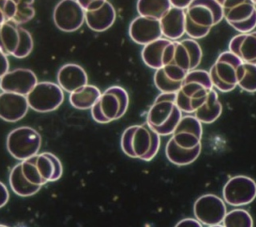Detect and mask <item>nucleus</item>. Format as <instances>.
I'll return each mask as SVG.
<instances>
[{"mask_svg":"<svg viewBox=\"0 0 256 227\" xmlns=\"http://www.w3.org/2000/svg\"><path fill=\"white\" fill-rule=\"evenodd\" d=\"M184 11L185 34L195 40L206 37L224 19L222 8L216 0H192Z\"/></svg>","mask_w":256,"mask_h":227,"instance_id":"f257e3e1","label":"nucleus"},{"mask_svg":"<svg viewBox=\"0 0 256 227\" xmlns=\"http://www.w3.org/2000/svg\"><path fill=\"white\" fill-rule=\"evenodd\" d=\"M121 148L131 158L152 160L160 148V135L147 123L126 128L121 137Z\"/></svg>","mask_w":256,"mask_h":227,"instance_id":"f03ea898","label":"nucleus"},{"mask_svg":"<svg viewBox=\"0 0 256 227\" xmlns=\"http://www.w3.org/2000/svg\"><path fill=\"white\" fill-rule=\"evenodd\" d=\"M211 88L213 84L208 71L197 68L190 70L176 92L175 101L178 108L184 113H193Z\"/></svg>","mask_w":256,"mask_h":227,"instance_id":"7ed1b4c3","label":"nucleus"},{"mask_svg":"<svg viewBox=\"0 0 256 227\" xmlns=\"http://www.w3.org/2000/svg\"><path fill=\"white\" fill-rule=\"evenodd\" d=\"M175 100L176 93L161 92L148 110L146 123L160 136L171 135L182 117Z\"/></svg>","mask_w":256,"mask_h":227,"instance_id":"20e7f679","label":"nucleus"},{"mask_svg":"<svg viewBox=\"0 0 256 227\" xmlns=\"http://www.w3.org/2000/svg\"><path fill=\"white\" fill-rule=\"evenodd\" d=\"M129 96L121 86H111L101 93L99 99L91 107L94 121L106 124L121 118L127 111Z\"/></svg>","mask_w":256,"mask_h":227,"instance_id":"39448f33","label":"nucleus"},{"mask_svg":"<svg viewBox=\"0 0 256 227\" xmlns=\"http://www.w3.org/2000/svg\"><path fill=\"white\" fill-rule=\"evenodd\" d=\"M33 38L30 32L10 20L0 26V51L7 56L25 58L33 50Z\"/></svg>","mask_w":256,"mask_h":227,"instance_id":"423d86ee","label":"nucleus"},{"mask_svg":"<svg viewBox=\"0 0 256 227\" xmlns=\"http://www.w3.org/2000/svg\"><path fill=\"white\" fill-rule=\"evenodd\" d=\"M202 49L193 38L170 41L165 51L164 65H173L188 73L198 67L202 60Z\"/></svg>","mask_w":256,"mask_h":227,"instance_id":"0eeeda50","label":"nucleus"},{"mask_svg":"<svg viewBox=\"0 0 256 227\" xmlns=\"http://www.w3.org/2000/svg\"><path fill=\"white\" fill-rule=\"evenodd\" d=\"M242 62L229 50L220 53L209 70L213 87L224 93L234 90L237 86L238 70Z\"/></svg>","mask_w":256,"mask_h":227,"instance_id":"6e6552de","label":"nucleus"},{"mask_svg":"<svg viewBox=\"0 0 256 227\" xmlns=\"http://www.w3.org/2000/svg\"><path fill=\"white\" fill-rule=\"evenodd\" d=\"M222 8L223 18L239 33L256 28V7L251 0H216Z\"/></svg>","mask_w":256,"mask_h":227,"instance_id":"1a4fd4ad","label":"nucleus"},{"mask_svg":"<svg viewBox=\"0 0 256 227\" xmlns=\"http://www.w3.org/2000/svg\"><path fill=\"white\" fill-rule=\"evenodd\" d=\"M6 147L13 158L23 161L38 154L41 148V136L32 127L20 126L8 134Z\"/></svg>","mask_w":256,"mask_h":227,"instance_id":"9d476101","label":"nucleus"},{"mask_svg":"<svg viewBox=\"0 0 256 227\" xmlns=\"http://www.w3.org/2000/svg\"><path fill=\"white\" fill-rule=\"evenodd\" d=\"M29 108L36 112L46 113L56 110L64 101V90L58 83L43 81L37 82L26 95Z\"/></svg>","mask_w":256,"mask_h":227,"instance_id":"9b49d317","label":"nucleus"},{"mask_svg":"<svg viewBox=\"0 0 256 227\" xmlns=\"http://www.w3.org/2000/svg\"><path fill=\"white\" fill-rule=\"evenodd\" d=\"M222 195L230 206H245L256 198V182L249 176L236 175L224 185Z\"/></svg>","mask_w":256,"mask_h":227,"instance_id":"f8f14e48","label":"nucleus"},{"mask_svg":"<svg viewBox=\"0 0 256 227\" xmlns=\"http://www.w3.org/2000/svg\"><path fill=\"white\" fill-rule=\"evenodd\" d=\"M195 218L205 226H219L227 212L223 199L214 194H204L194 203Z\"/></svg>","mask_w":256,"mask_h":227,"instance_id":"ddd939ff","label":"nucleus"},{"mask_svg":"<svg viewBox=\"0 0 256 227\" xmlns=\"http://www.w3.org/2000/svg\"><path fill=\"white\" fill-rule=\"evenodd\" d=\"M53 21L63 32H74L85 22V10L76 0H60L53 11Z\"/></svg>","mask_w":256,"mask_h":227,"instance_id":"4468645a","label":"nucleus"},{"mask_svg":"<svg viewBox=\"0 0 256 227\" xmlns=\"http://www.w3.org/2000/svg\"><path fill=\"white\" fill-rule=\"evenodd\" d=\"M202 133V123L194 115H185L176 125L171 139L181 148L193 149L201 145Z\"/></svg>","mask_w":256,"mask_h":227,"instance_id":"2eb2a0df","label":"nucleus"},{"mask_svg":"<svg viewBox=\"0 0 256 227\" xmlns=\"http://www.w3.org/2000/svg\"><path fill=\"white\" fill-rule=\"evenodd\" d=\"M21 169L24 177L30 183L39 186L50 182L54 171L53 163L45 152L21 161Z\"/></svg>","mask_w":256,"mask_h":227,"instance_id":"dca6fc26","label":"nucleus"},{"mask_svg":"<svg viewBox=\"0 0 256 227\" xmlns=\"http://www.w3.org/2000/svg\"><path fill=\"white\" fill-rule=\"evenodd\" d=\"M37 82V76L32 70L17 68L6 72L0 78V90L26 96Z\"/></svg>","mask_w":256,"mask_h":227,"instance_id":"f3484780","label":"nucleus"},{"mask_svg":"<svg viewBox=\"0 0 256 227\" xmlns=\"http://www.w3.org/2000/svg\"><path fill=\"white\" fill-rule=\"evenodd\" d=\"M128 33L131 40L141 46L162 37L159 20L141 15L131 21Z\"/></svg>","mask_w":256,"mask_h":227,"instance_id":"a211bd4d","label":"nucleus"},{"mask_svg":"<svg viewBox=\"0 0 256 227\" xmlns=\"http://www.w3.org/2000/svg\"><path fill=\"white\" fill-rule=\"evenodd\" d=\"M29 109L25 95L12 92L0 93V118L7 122H16L24 118Z\"/></svg>","mask_w":256,"mask_h":227,"instance_id":"6ab92c4d","label":"nucleus"},{"mask_svg":"<svg viewBox=\"0 0 256 227\" xmlns=\"http://www.w3.org/2000/svg\"><path fill=\"white\" fill-rule=\"evenodd\" d=\"M162 36L174 41L185 34V11L171 6L159 19Z\"/></svg>","mask_w":256,"mask_h":227,"instance_id":"aec40b11","label":"nucleus"},{"mask_svg":"<svg viewBox=\"0 0 256 227\" xmlns=\"http://www.w3.org/2000/svg\"><path fill=\"white\" fill-rule=\"evenodd\" d=\"M116 20L114 6L107 0L99 7L85 11V23L94 32L108 30Z\"/></svg>","mask_w":256,"mask_h":227,"instance_id":"412c9836","label":"nucleus"},{"mask_svg":"<svg viewBox=\"0 0 256 227\" xmlns=\"http://www.w3.org/2000/svg\"><path fill=\"white\" fill-rule=\"evenodd\" d=\"M57 83L66 92H73L88 83V76L83 67L75 63H67L57 72Z\"/></svg>","mask_w":256,"mask_h":227,"instance_id":"4be33fe9","label":"nucleus"},{"mask_svg":"<svg viewBox=\"0 0 256 227\" xmlns=\"http://www.w3.org/2000/svg\"><path fill=\"white\" fill-rule=\"evenodd\" d=\"M228 50L241 61L256 64V31L239 33L231 38Z\"/></svg>","mask_w":256,"mask_h":227,"instance_id":"5701e85b","label":"nucleus"},{"mask_svg":"<svg viewBox=\"0 0 256 227\" xmlns=\"http://www.w3.org/2000/svg\"><path fill=\"white\" fill-rule=\"evenodd\" d=\"M186 74L183 70L167 64L155 70L154 84L160 92L176 93L180 89Z\"/></svg>","mask_w":256,"mask_h":227,"instance_id":"b1692460","label":"nucleus"},{"mask_svg":"<svg viewBox=\"0 0 256 227\" xmlns=\"http://www.w3.org/2000/svg\"><path fill=\"white\" fill-rule=\"evenodd\" d=\"M222 113V104L219 101L218 93L213 88H211L200 105L193 112L194 116L202 124H210L216 121Z\"/></svg>","mask_w":256,"mask_h":227,"instance_id":"393cba45","label":"nucleus"},{"mask_svg":"<svg viewBox=\"0 0 256 227\" xmlns=\"http://www.w3.org/2000/svg\"><path fill=\"white\" fill-rule=\"evenodd\" d=\"M171 40L160 37L143 46L141 50V59L146 66L151 69H159L165 63V51Z\"/></svg>","mask_w":256,"mask_h":227,"instance_id":"a878e982","label":"nucleus"},{"mask_svg":"<svg viewBox=\"0 0 256 227\" xmlns=\"http://www.w3.org/2000/svg\"><path fill=\"white\" fill-rule=\"evenodd\" d=\"M201 152V145L193 149H184L179 147L171 138L165 146V155L168 161L176 166H186L193 163Z\"/></svg>","mask_w":256,"mask_h":227,"instance_id":"bb28decb","label":"nucleus"},{"mask_svg":"<svg viewBox=\"0 0 256 227\" xmlns=\"http://www.w3.org/2000/svg\"><path fill=\"white\" fill-rule=\"evenodd\" d=\"M100 95L101 92L99 88L87 83L81 88L70 93L69 102L76 109L88 110L96 103Z\"/></svg>","mask_w":256,"mask_h":227,"instance_id":"cd10ccee","label":"nucleus"},{"mask_svg":"<svg viewBox=\"0 0 256 227\" xmlns=\"http://www.w3.org/2000/svg\"><path fill=\"white\" fill-rule=\"evenodd\" d=\"M9 184L12 191L20 197H30L36 194L42 186L30 183L23 175L21 162L16 164L10 171Z\"/></svg>","mask_w":256,"mask_h":227,"instance_id":"c85d7f7f","label":"nucleus"},{"mask_svg":"<svg viewBox=\"0 0 256 227\" xmlns=\"http://www.w3.org/2000/svg\"><path fill=\"white\" fill-rule=\"evenodd\" d=\"M170 7L169 0H138L136 4L139 15L158 20Z\"/></svg>","mask_w":256,"mask_h":227,"instance_id":"c756f323","label":"nucleus"},{"mask_svg":"<svg viewBox=\"0 0 256 227\" xmlns=\"http://www.w3.org/2000/svg\"><path fill=\"white\" fill-rule=\"evenodd\" d=\"M237 86L248 93L256 92V64L241 63L238 70Z\"/></svg>","mask_w":256,"mask_h":227,"instance_id":"7c9ffc66","label":"nucleus"},{"mask_svg":"<svg viewBox=\"0 0 256 227\" xmlns=\"http://www.w3.org/2000/svg\"><path fill=\"white\" fill-rule=\"evenodd\" d=\"M221 225L225 227H252L253 219L247 210L236 208L226 212Z\"/></svg>","mask_w":256,"mask_h":227,"instance_id":"2f4dec72","label":"nucleus"},{"mask_svg":"<svg viewBox=\"0 0 256 227\" xmlns=\"http://www.w3.org/2000/svg\"><path fill=\"white\" fill-rule=\"evenodd\" d=\"M16 8V13L12 21L22 25L33 19L35 9L33 7L34 0H13Z\"/></svg>","mask_w":256,"mask_h":227,"instance_id":"473e14b6","label":"nucleus"},{"mask_svg":"<svg viewBox=\"0 0 256 227\" xmlns=\"http://www.w3.org/2000/svg\"><path fill=\"white\" fill-rule=\"evenodd\" d=\"M16 8L13 0H0V26L10 20H13Z\"/></svg>","mask_w":256,"mask_h":227,"instance_id":"72a5a7b5","label":"nucleus"},{"mask_svg":"<svg viewBox=\"0 0 256 227\" xmlns=\"http://www.w3.org/2000/svg\"><path fill=\"white\" fill-rule=\"evenodd\" d=\"M45 154L50 158V160H51L52 163H53V167H54L53 175H52V178H51V181H50V182L57 181L58 179L61 178L62 173H63V166H62V163H61V161L59 160V158H58L56 155H54L53 153L45 152Z\"/></svg>","mask_w":256,"mask_h":227,"instance_id":"f704fd0d","label":"nucleus"},{"mask_svg":"<svg viewBox=\"0 0 256 227\" xmlns=\"http://www.w3.org/2000/svg\"><path fill=\"white\" fill-rule=\"evenodd\" d=\"M76 1L86 11V10H92L99 7L101 4H103L107 0H76Z\"/></svg>","mask_w":256,"mask_h":227,"instance_id":"c9c22d12","label":"nucleus"},{"mask_svg":"<svg viewBox=\"0 0 256 227\" xmlns=\"http://www.w3.org/2000/svg\"><path fill=\"white\" fill-rule=\"evenodd\" d=\"M9 191L6 185L0 181V208L4 207L9 201Z\"/></svg>","mask_w":256,"mask_h":227,"instance_id":"e433bc0d","label":"nucleus"},{"mask_svg":"<svg viewBox=\"0 0 256 227\" xmlns=\"http://www.w3.org/2000/svg\"><path fill=\"white\" fill-rule=\"evenodd\" d=\"M9 71V60L7 55L0 51V78Z\"/></svg>","mask_w":256,"mask_h":227,"instance_id":"4c0bfd02","label":"nucleus"},{"mask_svg":"<svg viewBox=\"0 0 256 227\" xmlns=\"http://www.w3.org/2000/svg\"><path fill=\"white\" fill-rule=\"evenodd\" d=\"M176 226H202V224L196 218H185L179 221V223H177Z\"/></svg>","mask_w":256,"mask_h":227,"instance_id":"58836bf2","label":"nucleus"},{"mask_svg":"<svg viewBox=\"0 0 256 227\" xmlns=\"http://www.w3.org/2000/svg\"><path fill=\"white\" fill-rule=\"evenodd\" d=\"M169 2L173 7L185 9L192 2V0H169Z\"/></svg>","mask_w":256,"mask_h":227,"instance_id":"ea45409f","label":"nucleus"},{"mask_svg":"<svg viewBox=\"0 0 256 227\" xmlns=\"http://www.w3.org/2000/svg\"><path fill=\"white\" fill-rule=\"evenodd\" d=\"M251 1L253 2V4H254V5H255V7H256V0H251Z\"/></svg>","mask_w":256,"mask_h":227,"instance_id":"a19ab883","label":"nucleus"}]
</instances>
